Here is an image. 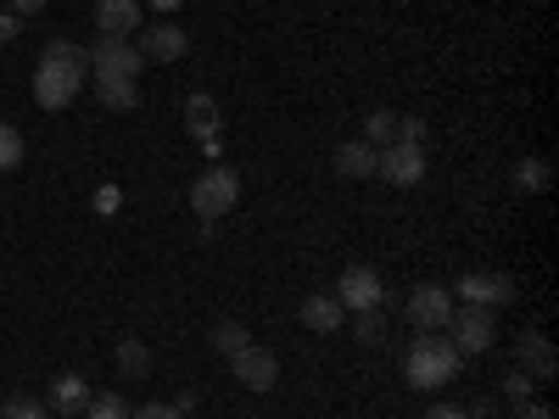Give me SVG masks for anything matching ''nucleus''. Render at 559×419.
Instances as JSON below:
<instances>
[{"label":"nucleus","instance_id":"nucleus-1","mask_svg":"<svg viewBox=\"0 0 559 419\" xmlns=\"http://www.w3.org/2000/svg\"><path fill=\"white\" fill-rule=\"evenodd\" d=\"M84 79H90V51H79L73 39H51L45 57H39V68H34V101L45 112H62V107L79 101Z\"/></svg>","mask_w":559,"mask_h":419},{"label":"nucleus","instance_id":"nucleus-2","mask_svg":"<svg viewBox=\"0 0 559 419\" xmlns=\"http://www.w3.org/2000/svg\"><path fill=\"white\" fill-rule=\"evenodd\" d=\"M464 369V352L448 342V331H419L408 347H403V381L414 392H442L459 381Z\"/></svg>","mask_w":559,"mask_h":419},{"label":"nucleus","instance_id":"nucleus-3","mask_svg":"<svg viewBox=\"0 0 559 419\" xmlns=\"http://www.w3.org/2000/svg\"><path fill=\"white\" fill-rule=\"evenodd\" d=\"M236 202H241V173L236 168L207 163L191 179V213H202V224H218L224 213H236Z\"/></svg>","mask_w":559,"mask_h":419},{"label":"nucleus","instance_id":"nucleus-4","mask_svg":"<svg viewBox=\"0 0 559 419\" xmlns=\"http://www.w3.org/2000/svg\"><path fill=\"white\" fill-rule=\"evenodd\" d=\"M448 342L464 352V358H487L498 347V313L492 308H453V324H448Z\"/></svg>","mask_w":559,"mask_h":419},{"label":"nucleus","instance_id":"nucleus-5","mask_svg":"<svg viewBox=\"0 0 559 419\" xmlns=\"http://www.w3.org/2000/svg\"><path fill=\"white\" fill-rule=\"evenodd\" d=\"M336 302H342L347 313L381 308V302H386V279L369 268V263H347V268H342V286H336Z\"/></svg>","mask_w":559,"mask_h":419},{"label":"nucleus","instance_id":"nucleus-6","mask_svg":"<svg viewBox=\"0 0 559 419\" xmlns=\"http://www.w3.org/2000/svg\"><path fill=\"white\" fill-rule=\"evenodd\" d=\"M453 291L448 286H414L408 291V302H403V313H408V324L414 331H448L453 324Z\"/></svg>","mask_w":559,"mask_h":419},{"label":"nucleus","instance_id":"nucleus-7","mask_svg":"<svg viewBox=\"0 0 559 419\" xmlns=\"http://www.w3.org/2000/svg\"><path fill=\"white\" fill-rule=\"evenodd\" d=\"M96 73H112V79H140V73H146V57H140L129 39L102 34L96 45H90V79H96Z\"/></svg>","mask_w":559,"mask_h":419},{"label":"nucleus","instance_id":"nucleus-8","mask_svg":"<svg viewBox=\"0 0 559 419\" xmlns=\"http://www.w3.org/2000/svg\"><path fill=\"white\" fill-rule=\"evenodd\" d=\"M453 302H471V308H492V313H498L503 302H515V279L476 268V274H464L459 286H453Z\"/></svg>","mask_w":559,"mask_h":419},{"label":"nucleus","instance_id":"nucleus-9","mask_svg":"<svg viewBox=\"0 0 559 419\" xmlns=\"http://www.w3.org/2000/svg\"><path fill=\"white\" fill-rule=\"evenodd\" d=\"M229 369H236V381L247 386V392H274L280 386V358L269 352V347H258V342H247L236 358H229Z\"/></svg>","mask_w":559,"mask_h":419},{"label":"nucleus","instance_id":"nucleus-10","mask_svg":"<svg viewBox=\"0 0 559 419\" xmlns=\"http://www.w3.org/2000/svg\"><path fill=\"white\" fill-rule=\"evenodd\" d=\"M376 179H386V184H397V191H414L419 179H426V146H392L381 152V163H376Z\"/></svg>","mask_w":559,"mask_h":419},{"label":"nucleus","instance_id":"nucleus-11","mask_svg":"<svg viewBox=\"0 0 559 419\" xmlns=\"http://www.w3.org/2000/svg\"><path fill=\"white\" fill-rule=\"evenodd\" d=\"M134 51L146 57V62H179L185 51H191V34H185L174 17H163V23H152V28H140Z\"/></svg>","mask_w":559,"mask_h":419},{"label":"nucleus","instance_id":"nucleus-12","mask_svg":"<svg viewBox=\"0 0 559 419\" xmlns=\"http://www.w3.org/2000/svg\"><path fill=\"white\" fill-rule=\"evenodd\" d=\"M302 331H313V336H336L342 324H347V308L331 297V291H313V297H302Z\"/></svg>","mask_w":559,"mask_h":419},{"label":"nucleus","instance_id":"nucleus-13","mask_svg":"<svg viewBox=\"0 0 559 419\" xmlns=\"http://www.w3.org/2000/svg\"><path fill=\"white\" fill-rule=\"evenodd\" d=\"M515 358H521V369L532 381H554V369H559V358H554V342L543 336V331H521V347H515Z\"/></svg>","mask_w":559,"mask_h":419},{"label":"nucleus","instance_id":"nucleus-14","mask_svg":"<svg viewBox=\"0 0 559 419\" xmlns=\"http://www.w3.org/2000/svg\"><path fill=\"white\" fill-rule=\"evenodd\" d=\"M96 28L112 39L140 34V0H96Z\"/></svg>","mask_w":559,"mask_h":419},{"label":"nucleus","instance_id":"nucleus-15","mask_svg":"<svg viewBox=\"0 0 559 419\" xmlns=\"http://www.w3.org/2000/svg\"><path fill=\"white\" fill-rule=\"evenodd\" d=\"M376 163H381V152L369 146V140H342V146H336L342 179H376Z\"/></svg>","mask_w":559,"mask_h":419},{"label":"nucleus","instance_id":"nucleus-16","mask_svg":"<svg viewBox=\"0 0 559 419\" xmlns=\"http://www.w3.org/2000/svg\"><path fill=\"white\" fill-rule=\"evenodd\" d=\"M218 118H224V112H218V101L207 96V89H197V96L185 101V129H191L197 140H213V134H218Z\"/></svg>","mask_w":559,"mask_h":419},{"label":"nucleus","instance_id":"nucleus-17","mask_svg":"<svg viewBox=\"0 0 559 419\" xmlns=\"http://www.w3.org/2000/svg\"><path fill=\"white\" fill-rule=\"evenodd\" d=\"M96 96H102V107H112V112H134V107H140V84H134V79L96 73Z\"/></svg>","mask_w":559,"mask_h":419},{"label":"nucleus","instance_id":"nucleus-18","mask_svg":"<svg viewBox=\"0 0 559 419\" xmlns=\"http://www.w3.org/2000/svg\"><path fill=\"white\" fill-rule=\"evenodd\" d=\"M84 403H90L84 375H57V381H51V397H45V408H57V414H79Z\"/></svg>","mask_w":559,"mask_h":419},{"label":"nucleus","instance_id":"nucleus-19","mask_svg":"<svg viewBox=\"0 0 559 419\" xmlns=\"http://www.w3.org/2000/svg\"><path fill=\"white\" fill-rule=\"evenodd\" d=\"M548 184H554V168H548V157H521V163H515V191L537 196V191H548Z\"/></svg>","mask_w":559,"mask_h":419},{"label":"nucleus","instance_id":"nucleus-20","mask_svg":"<svg viewBox=\"0 0 559 419\" xmlns=\"http://www.w3.org/2000/svg\"><path fill=\"white\" fill-rule=\"evenodd\" d=\"M207 342H213V352H224V358H236V352H241V347L252 342V331H247L241 319H218Z\"/></svg>","mask_w":559,"mask_h":419},{"label":"nucleus","instance_id":"nucleus-21","mask_svg":"<svg viewBox=\"0 0 559 419\" xmlns=\"http://www.w3.org/2000/svg\"><path fill=\"white\" fill-rule=\"evenodd\" d=\"M118 369H123L129 381L152 375V352H146V342H140V336H123V342H118Z\"/></svg>","mask_w":559,"mask_h":419},{"label":"nucleus","instance_id":"nucleus-22","mask_svg":"<svg viewBox=\"0 0 559 419\" xmlns=\"http://www.w3.org/2000/svg\"><path fill=\"white\" fill-rule=\"evenodd\" d=\"M358 140H369V146H376V152H386L392 140H397V112H369V118H364V134H358Z\"/></svg>","mask_w":559,"mask_h":419},{"label":"nucleus","instance_id":"nucleus-23","mask_svg":"<svg viewBox=\"0 0 559 419\" xmlns=\"http://www.w3.org/2000/svg\"><path fill=\"white\" fill-rule=\"evenodd\" d=\"M84 419H129V403H123V392H90V403H84Z\"/></svg>","mask_w":559,"mask_h":419},{"label":"nucleus","instance_id":"nucleus-24","mask_svg":"<svg viewBox=\"0 0 559 419\" xmlns=\"http://www.w3.org/2000/svg\"><path fill=\"white\" fill-rule=\"evenodd\" d=\"M498 392H503V403H515V408H521V403H532V392H537V381L526 375V369H509V375L498 381Z\"/></svg>","mask_w":559,"mask_h":419},{"label":"nucleus","instance_id":"nucleus-25","mask_svg":"<svg viewBox=\"0 0 559 419\" xmlns=\"http://www.w3.org/2000/svg\"><path fill=\"white\" fill-rule=\"evenodd\" d=\"M12 168H23V134L12 123H0V173H12Z\"/></svg>","mask_w":559,"mask_h":419},{"label":"nucleus","instance_id":"nucleus-26","mask_svg":"<svg viewBox=\"0 0 559 419\" xmlns=\"http://www.w3.org/2000/svg\"><path fill=\"white\" fill-rule=\"evenodd\" d=\"M353 336H358L364 347H376V342L386 336V319H381V308H369V313H358V324H353Z\"/></svg>","mask_w":559,"mask_h":419},{"label":"nucleus","instance_id":"nucleus-27","mask_svg":"<svg viewBox=\"0 0 559 419\" xmlns=\"http://www.w3.org/2000/svg\"><path fill=\"white\" fill-rule=\"evenodd\" d=\"M7 419H45V403L28 397V392H17V397H7Z\"/></svg>","mask_w":559,"mask_h":419},{"label":"nucleus","instance_id":"nucleus-28","mask_svg":"<svg viewBox=\"0 0 559 419\" xmlns=\"http://www.w3.org/2000/svg\"><path fill=\"white\" fill-rule=\"evenodd\" d=\"M426 118H397V146H426Z\"/></svg>","mask_w":559,"mask_h":419},{"label":"nucleus","instance_id":"nucleus-29","mask_svg":"<svg viewBox=\"0 0 559 419\" xmlns=\"http://www.w3.org/2000/svg\"><path fill=\"white\" fill-rule=\"evenodd\" d=\"M90 207H96L102 218H112V213L123 207V191H118V184H102V191H96V202H90Z\"/></svg>","mask_w":559,"mask_h":419},{"label":"nucleus","instance_id":"nucleus-30","mask_svg":"<svg viewBox=\"0 0 559 419\" xmlns=\"http://www.w3.org/2000/svg\"><path fill=\"white\" fill-rule=\"evenodd\" d=\"M129 419H185L174 403H146V408H129Z\"/></svg>","mask_w":559,"mask_h":419},{"label":"nucleus","instance_id":"nucleus-31","mask_svg":"<svg viewBox=\"0 0 559 419\" xmlns=\"http://www.w3.org/2000/svg\"><path fill=\"white\" fill-rule=\"evenodd\" d=\"M464 414H471V419H498V397H476Z\"/></svg>","mask_w":559,"mask_h":419},{"label":"nucleus","instance_id":"nucleus-32","mask_svg":"<svg viewBox=\"0 0 559 419\" xmlns=\"http://www.w3.org/2000/svg\"><path fill=\"white\" fill-rule=\"evenodd\" d=\"M17 28H23V17H17V12H0V45H12V39H17Z\"/></svg>","mask_w":559,"mask_h":419},{"label":"nucleus","instance_id":"nucleus-33","mask_svg":"<svg viewBox=\"0 0 559 419\" xmlns=\"http://www.w3.org/2000/svg\"><path fill=\"white\" fill-rule=\"evenodd\" d=\"M515 419H554V408L532 397V403H521V408H515Z\"/></svg>","mask_w":559,"mask_h":419},{"label":"nucleus","instance_id":"nucleus-34","mask_svg":"<svg viewBox=\"0 0 559 419\" xmlns=\"http://www.w3.org/2000/svg\"><path fill=\"white\" fill-rule=\"evenodd\" d=\"M426 419H471V414L453 408V403H431V408H426Z\"/></svg>","mask_w":559,"mask_h":419},{"label":"nucleus","instance_id":"nucleus-35","mask_svg":"<svg viewBox=\"0 0 559 419\" xmlns=\"http://www.w3.org/2000/svg\"><path fill=\"white\" fill-rule=\"evenodd\" d=\"M12 12L17 17H34V12H45V0H12Z\"/></svg>","mask_w":559,"mask_h":419},{"label":"nucleus","instance_id":"nucleus-36","mask_svg":"<svg viewBox=\"0 0 559 419\" xmlns=\"http://www.w3.org/2000/svg\"><path fill=\"white\" fill-rule=\"evenodd\" d=\"M152 7H157V12H163V17H174V12H179V7H185V0H152Z\"/></svg>","mask_w":559,"mask_h":419},{"label":"nucleus","instance_id":"nucleus-37","mask_svg":"<svg viewBox=\"0 0 559 419\" xmlns=\"http://www.w3.org/2000/svg\"><path fill=\"white\" fill-rule=\"evenodd\" d=\"M0 419H7V403H0Z\"/></svg>","mask_w":559,"mask_h":419}]
</instances>
